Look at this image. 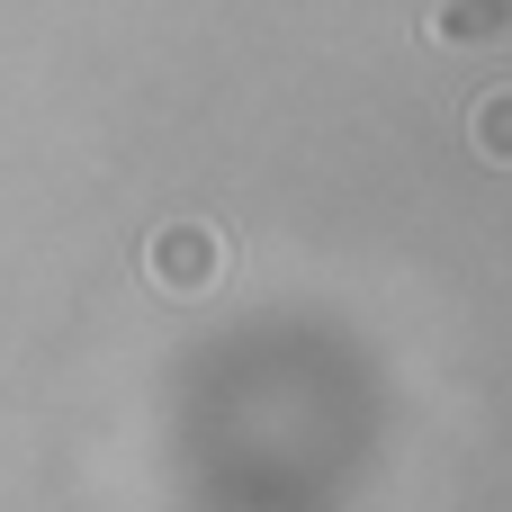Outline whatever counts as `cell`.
I'll return each mask as SVG.
<instances>
[{"label": "cell", "instance_id": "cell-2", "mask_svg": "<svg viewBox=\"0 0 512 512\" xmlns=\"http://www.w3.org/2000/svg\"><path fill=\"white\" fill-rule=\"evenodd\" d=\"M432 36H441V45H504L512 36V0H441V9H432Z\"/></svg>", "mask_w": 512, "mask_h": 512}, {"label": "cell", "instance_id": "cell-1", "mask_svg": "<svg viewBox=\"0 0 512 512\" xmlns=\"http://www.w3.org/2000/svg\"><path fill=\"white\" fill-rule=\"evenodd\" d=\"M144 270H153V288H171V297H198V288H216V270H225V243H216L207 225H162V234L144 243Z\"/></svg>", "mask_w": 512, "mask_h": 512}, {"label": "cell", "instance_id": "cell-3", "mask_svg": "<svg viewBox=\"0 0 512 512\" xmlns=\"http://www.w3.org/2000/svg\"><path fill=\"white\" fill-rule=\"evenodd\" d=\"M468 135H477V153H486V162H504V171H512V90H486V99H477Z\"/></svg>", "mask_w": 512, "mask_h": 512}]
</instances>
